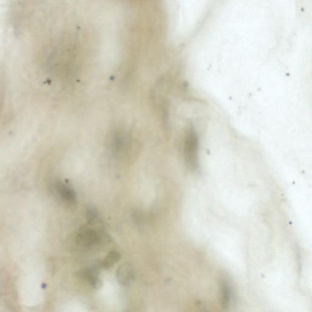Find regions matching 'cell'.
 I'll return each instance as SVG.
<instances>
[{
    "mask_svg": "<svg viewBox=\"0 0 312 312\" xmlns=\"http://www.w3.org/2000/svg\"><path fill=\"white\" fill-rule=\"evenodd\" d=\"M199 309L200 312H210L207 309L205 308V306H200Z\"/></svg>",
    "mask_w": 312,
    "mask_h": 312,
    "instance_id": "obj_9",
    "label": "cell"
},
{
    "mask_svg": "<svg viewBox=\"0 0 312 312\" xmlns=\"http://www.w3.org/2000/svg\"><path fill=\"white\" fill-rule=\"evenodd\" d=\"M221 289L222 305L224 308H229L232 298V290L231 285L226 278L221 281Z\"/></svg>",
    "mask_w": 312,
    "mask_h": 312,
    "instance_id": "obj_5",
    "label": "cell"
},
{
    "mask_svg": "<svg viewBox=\"0 0 312 312\" xmlns=\"http://www.w3.org/2000/svg\"><path fill=\"white\" fill-rule=\"evenodd\" d=\"M126 143L125 137L118 133L115 135L113 140L112 148L115 153H120L123 150Z\"/></svg>",
    "mask_w": 312,
    "mask_h": 312,
    "instance_id": "obj_6",
    "label": "cell"
},
{
    "mask_svg": "<svg viewBox=\"0 0 312 312\" xmlns=\"http://www.w3.org/2000/svg\"><path fill=\"white\" fill-rule=\"evenodd\" d=\"M198 149L199 139L194 129L188 132L185 140L184 155L185 162L190 170H195L198 167Z\"/></svg>",
    "mask_w": 312,
    "mask_h": 312,
    "instance_id": "obj_1",
    "label": "cell"
},
{
    "mask_svg": "<svg viewBox=\"0 0 312 312\" xmlns=\"http://www.w3.org/2000/svg\"><path fill=\"white\" fill-rule=\"evenodd\" d=\"M76 242L81 247H92L99 243L101 240V236L96 230L83 227L76 235Z\"/></svg>",
    "mask_w": 312,
    "mask_h": 312,
    "instance_id": "obj_2",
    "label": "cell"
},
{
    "mask_svg": "<svg viewBox=\"0 0 312 312\" xmlns=\"http://www.w3.org/2000/svg\"><path fill=\"white\" fill-rule=\"evenodd\" d=\"M118 281L124 286H128L134 278V271L133 266L129 263H124L117 271Z\"/></svg>",
    "mask_w": 312,
    "mask_h": 312,
    "instance_id": "obj_3",
    "label": "cell"
},
{
    "mask_svg": "<svg viewBox=\"0 0 312 312\" xmlns=\"http://www.w3.org/2000/svg\"><path fill=\"white\" fill-rule=\"evenodd\" d=\"M86 217L87 220L91 224H95L99 222L100 219L99 213L94 206H90L87 208Z\"/></svg>",
    "mask_w": 312,
    "mask_h": 312,
    "instance_id": "obj_8",
    "label": "cell"
},
{
    "mask_svg": "<svg viewBox=\"0 0 312 312\" xmlns=\"http://www.w3.org/2000/svg\"><path fill=\"white\" fill-rule=\"evenodd\" d=\"M121 258L120 254L116 252V251H112V252L108 254L106 257H105L104 262H103V265L105 268H109L112 267L115 263L120 260Z\"/></svg>",
    "mask_w": 312,
    "mask_h": 312,
    "instance_id": "obj_7",
    "label": "cell"
},
{
    "mask_svg": "<svg viewBox=\"0 0 312 312\" xmlns=\"http://www.w3.org/2000/svg\"><path fill=\"white\" fill-rule=\"evenodd\" d=\"M55 189L59 197L65 202L70 203L75 202V192L68 185L58 181L55 183Z\"/></svg>",
    "mask_w": 312,
    "mask_h": 312,
    "instance_id": "obj_4",
    "label": "cell"
}]
</instances>
